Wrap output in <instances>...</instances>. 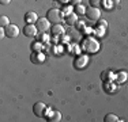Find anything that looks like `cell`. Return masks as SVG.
I'll return each instance as SVG.
<instances>
[{"instance_id":"2","label":"cell","mask_w":128,"mask_h":122,"mask_svg":"<svg viewBox=\"0 0 128 122\" xmlns=\"http://www.w3.org/2000/svg\"><path fill=\"white\" fill-rule=\"evenodd\" d=\"M63 12L60 11V10H57V8H50L49 11L46 12V18H48V20H49L50 23H60V22H63Z\"/></svg>"},{"instance_id":"13","label":"cell","mask_w":128,"mask_h":122,"mask_svg":"<svg viewBox=\"0 0 128 122\" xmlns=\"http://www.w3.org/2000/svg\"><path fill=\"white\" fill-rule=\"evenodd\" d=\"M46 120L49 122H59L60 120H62V113L57 111V110L49 111V115H46Z\"/></svg>"},{"instance_id":"24","label":"cell","mask_w":128,"mask_h":122,"mask_svg":"<svg viewBox=\"0 0 128 122\" xmlns=\"http://www.w3.org/2000/svg\"><path fill=\"white\" fill-rule=\"evenodd\" d=\"M40 41H41V42H46L48 41V35L45 34V33H41V35H40Z\"/></svg>"},{"instance_id":"22","label":"cell","mask_w":128,"mask_h":122,"mask_svg":"<svg viewBox=\"0 0 128 122\" xmlns=\"http://www.w3.org/2000/svg\"><path fill=\"white\" fill-rule=\"evenodd\" d=\"M126 76H127V75H126L124 72H120V73H118V76H116V77H117V80L120 81V83H123V81H126V79H127Z\"/></svg>"},{"instance_id":"19","label":"cell","mask_w":128,"mask_h":122,"mask_svg":"<svg viewBox=\"0 0 128 122\" xmlns=\"http://www.w3.org/2000/svg\"><path fill=\"white\" fill-rule=\"evenodd\" d=\"M74 11V7L71 4H64L63 5V15H68Z\"/></svg>"},{"instance_id":"28","label":"cell","mask_w":128,"mask_h":122,"mask_svg":"<svg viewBox=\"0 0 128 122\" xmlns=\"http://www.w3.org/2000/svg\"><path fill=\"white\" fill-rule=\"evenodd\" d=\"M53 1H59V0H53Z\"/></svg>"},{"instance_id":"5","label":"cell","mask_w":128,"mask_h":122,"mask_svg":"<svg viewBox=\"0 0 128 122\" xmlns=\"http://www.w3.org/2000/svg\"><path fill=\"white\" fill-rule=\"evenodd\" d=\"M86 16L89 20H93V22H96V20H98L100 18H101V11H100L98 7H90L86 8Z\"/></svg>"},{"instance_id":"27","label":"cell","mask_w":128,"mask_h":122,"mask_svg":"<svg viewBox=\"0 0 128 122\" xmlns=\"http://www.w3.org/2000/svg\"><path fill=\"white\" fill-rule=\"evenodd\" d=\"M59 1H60V3H62V4L64 5V4H68V1H70V0H59Z\"/></svg>"},{"instance_id":"11","label":"cell","mask_w":128,"mask_h":122,"mask_svg":"<svg viewBox=\"0 0 128 122\" xmlns=\"http://www.w3.org/2000/svg\"><path fill=\"white\" fill-rule=\"evenodd\" d=\"M38 20V16L34 11H27L25 14V22L26 23H30V24H36Z\"/></svg>"},{"instance_id":"12","label":"cell","mask_w":128,"mask_h":122,"mask_svg":"<svg viewBox=\"0 0 128 122\" xmlns=\"http://www.w3.org/2000/svg\"><path fill=\"white\" fill-rule=\"evenodd\" d=\"M64 22H66L68 26H74V24H76L78 22V16L75 12H71V14L68 15H64Z\"/></svg>"},{"instance_id":"20","label":"cell","mask_w":128,"mask_h":122,"mask_svg":"<svg viewBox=\"0 0 128 122\" xmlns=\"http://www.w3.org/2000/svg\"><path fill=\"white\" fill-rule=\"evenodd\" d=\"M10 24V19H8V16H0V26L2 27H6V26H8Z\"/></svg>"},{"instance_id":"9","label":"cell","mask_w":128,"mask_h":122,"mask_svg":"<svg viewBox=\"0 0 128 122\" xmlns=\"http://www.w3.org/2000/svg\"><path fill=\"white\" fill-rule=\"evenodd\" d=\"M4 30H6V35H7L8 38H16V37L19 35V27L15 26V24H12V23H10L8 26H6Z\"/></svg>"},{"instance_id":"4","label":"cell","mask_w":128,"mask_h":122,"mask_svg":"<svg viewBox=\"0 0 128 122\" xmlns=\"http://www.w3.org/2000/svg\"><path fill=\"white\" fill-rule=\"evenodd\" d=\"M87 64H89V56H87L86 53H84V54H79V56H76V57H75V60H74V66L76 69H83Z\"/></svg>"},{"instance_id":"10","label":"cell","mask_w":128,"mask_h":122,"mask_svg":"<svg viewBox=\"0 0 128 122\" xmlns=\"http://www.w3.org/2000/svg\"><path fill=\"white\" fill-rule=\"evenodd\" d=\"M50 33H52V35L59 37V35H64L66 30H64V27H63L60 23H54L53 26L50 27Z\"/></svg>"},{"instance_id":"1","label":"cell","mask_w":128,"mask_h":122,"mask_svg":"<svg viewBox=\"0 0 128 122\" xmlns=\"http://www.w3.org/2000/svg\"><path fill=\"white\" fill-rule=\"evenodd\" d=\"M80 48L86 54H93V53H97V52L100 50V44L96 38H93V37H86V38L82 41Z\"/></svg>"},{"instance_id":"18","label":"cell","mask_w":128,"mask_h":122,"mask_svg":"<svg viewBox=\"0 0 128 122\" xmlns=\"http://www.w3.org/2000/svg\"><path fill=\"white\" fill-rule=\"evenodd\" d=\"M118 121V117L114 114H106L105 118H104V122H116Z\"/></svg>"},{"instance_id":"16","label":"cell","mask_w":128,"mask_h":122,"mask_svg":"<svg viewBox=\"0 0 128 122\" xmlns=\"http://www.w3.org/2000/svg\"><path fill=\"white\" fill-rule=\"evenodd\" d=\"M104 88H105V91H108V92H113V91H116V85L112 83V81H106L105 84H104Z\"/></svg>"},{"instance_id":"23","label":"cell","mask_w":128,"mask_h":122,"mask_svg":"<svg viewBox=\"0 0 128 122\" xmlns=\"http://www.w3.org/2000/svg\"><path fill=\"white\" fill-rule=\"evenodd\" d=\"M98 27L101 30H105L106 27H108V22L106 20H100V23H98Z\"/></svg>"},{"instance_id":"14","label":"cell","mask_w":128,"mask_h":122,"mask_svg":"<svg viewBox=\"0 0 128 122\" xmlns=\"http://www.w3.org/2000/svg\"><path fill=\"white\" fill-rule=\"evenodd\" d=\"M114 77L116 76H114V73L112 71H102L101 72V80L104 81V83H106V81H112Z\"/></svg>"},{"instance_id":"6","label":"cell","mask_w":128,"mask_h":122,"mask_svg":"<svg viewBox=\"0 0 128 122\" xmlns=\"http://www.w3.org/2000/svg\"><path fill=\"white\" fill-rule=\"evenodd\" d=\"M36 26H37L40 33H46L48 30H50L52 23L48 20V18H40L37 20V23H36Z\"/></svg>"},{"instance_id":"21","label":"cell","mask_w":128,"mask_h":122,"mask_svg":"<svg viewBox=\"0 0 128 122\" xmlns=\"http://www.w3.org/2000/svg\"><path fill=\"white\" fill-rule=\"evenodd\" d=\"M91 7H100V5L104 4V0H89Z\"/></svg>"},{"instance_id":"26","label":"cell","mask_w":128,"mask_h":122,"mask_svg":"<svg viewBox=\"0 0 128 122\" xmlns=\"http://www.w3.org/2000/svg\"><path fill=\"white\" fill-rule=\"evenodd\" d=\"M0 3H2L3 5H7V4H10V3H11V0H0Z\"/></svg>"},{"instance_id":"7","label":"cell","mask_w":128,"mask_h":122,"mask_svg":"<svg viewBox=\"0 0 128 122\" xmlns=\"http://www.w3.org/2000/svg\"><path fill=\"white\" fill-rule=\"evenodd\" d=\"M45 54L42 53L41 50L40 52H32V54H30V61H32L34 65H40V64H42L45 61Z\"/></svg>"},{"instance_id":"8","label":"cell","mask_w":128,"mask_h":122,"mask_svg":"<svg viewBox=\"0 0 128 122\" xmlns=\"http://www.w3.org/2000/svg\"><path fill=\"white\" fill-rule=\"evenodd\" d=\"M22 33H23V34H25L26 37H29V38H33V37H36V35H37L38 29H37V26H36V24L26 23V26L23 27Z\"/></svg>"},{"instance_id":"25","label":"cell","mask_w":128,"mask_h":122,"mask_svg":"<svg viewBox=\"0 0 128 122\" xmlns=\"http://www.w3.org/2000/svg\"><path fill=\"white\" fill-rule=\"evenodd\" d=\"M70 3L72 5H76V4H80V0H70Z\"/></svg>"},{"instance_id":"15","label":"cell","mask_w":128,"mask_h":122,"mask_svg":"<svg viewBox=\"0 0 128 122\" xmlns=\"http://www.w3.org/2000/svg\"><path fill=\"white\" fill-rule=\"evenodd\" d=\"M74 12L76 15L86 14V7H84V5H82V4H76V5H74Z\"/></svg>"},{"instance_id":"17","label":"cell","mask_w":128,"mask_h":122,"mask_svg":"<svg viewBox=\"0 0 128 122\" xmlns=\"http://www.w3.org/2000/svg\"><path fill=\"white\" fill-rule=\"evenodd\" d=\"M42 48H44V45H42L41 41L33 42V45H32V52H40V50H42Z\"/></svg>"},{"instance_id":"3","label":"cell","mask_w":128,"mask_h":122,"mask_svg":"<svg viewBox=\"0 0 128 122\" xmlns=\"http://www.w3.org/2000/svg\"><path fill=\"white\" fill-rule=\"evenodd\" d=\"M49 111V109L46 107L44 102H37L33 105V113H34L36 117L42 118V117H46V113Z\"/></svg>"}]
</instances>
